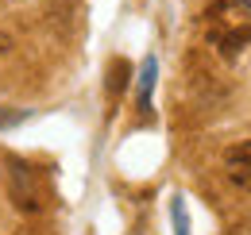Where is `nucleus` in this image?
Instances as JSON below:
<instances>
[{"mask_svg": "<svg viewBox=\"0 0 251 235\" xmlns=\"http://www.w3.org/2000/svg\"><path fill=\"white\" fill-rule=\"evenodd\" d=\"M8 189H12V205L20 212H39L47 205V193H43V174L27 166L24 158H8Z\"/></svg>", "mask_w": 251, "mask_h": 235, "instance_id": "nucleus-1", "label": "nucleus"}, {"mask_svg": "<svg viewBox=\"0 0 251 235\" xmlns=\"http://www.w3.org/2000/svg\"><path fill=\"white\" fill-rule=\"evenodd\" d=\"M209 43L220 50V58H240L244 54V47L251 43V27L248 24H213L209 31Z\"/></svg>", "mask_w": 251, "mask_h": 235, "instance_id": "nucleus-2", "label": "nucleus"}, {"mask_svg": "<svg viewBox=\"0 0 251 235\" xmlns=\"http://www.w3.org/2000/svg\"><path fill=\"white\" fill-rule=\"evenodd\" d=\"M224 174H228V181H232L236 189L251 193V139L224 150Z\"/></svg>", "mask_w": 251, "mask_h": 235, "instance_id": "nucleus-3", "label": "nucleus"}, {"mask_svg": "<svg viewBox=\"0 0 251 235\" xmlns=\"http://www.w3.org/2000/svg\"><path fill=\"white\" fill-rule=\"evenodd\" d=\"M155 73H158V62L155 54L143 58V73H139V112L147 116L151 112V89H155Z\"/></svg>", "mask_w": 251, "mask_h": 235, "instance_id": "nucleus-4", "label": "nucleus"}, {"mask_svg": "<svg viewBox=\"0 0 251 235\" xmlns=\"http://www.w3.org/2000/svg\"><path fill=\"white\" fill-rule=\"evenodd\" d=\"M127 73H131V66H127L124 58H116V62H112V81H108V93H112V96H116V93L127 85Z\"/></svg>", "mask_w": 251, "mask_h": 235, "instance_id": "nucleus-5", "label": "nucleus"}, {"mask_svg": "<svg viewBox=\"0 0 251 235\" xmlns=\"http://www.w3.org/2000/svg\"><path fill=\"white\" fill-rule=\"evenodd\" d=\"M174 224H178V235H189V224H186V205H182V197L174 201Z\"/></svg>", "mask_w": 251, "mask_h": 235, "instance_id": "nucleus-6", "label": "nucleus"}, {"mask_svg": "<svg viewBox=\"0 0 251 235\" xmlns=\"http://www.w3.org/2000/svg\"><path fill=\"white\" fill-rule=\"evenodd\" d=\"M27 119V112H4L0 108V127H16V123H24Z\"/></svg>", "mask_w": 251, "mask_h": 235, "instance_id": "nucleus-7", "label": "nucleus"}]
</instances>
